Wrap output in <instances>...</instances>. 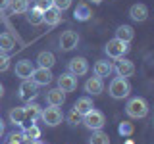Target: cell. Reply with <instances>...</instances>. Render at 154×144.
Listing matches in <instances>:
<instances>
[{
    "label": "cell",
    "instance_id": "10",
    "mask_svg": "<svg viewBox=\"0 0 154 144\" xmlns=\"http://www.w3.org/2000/svg\"><path fill=\"white\" fill-rule=\"evenodd\" d=\"M116 73H118V77H131L135 73V64L131 60H127V58H118V64H116Z\"/></svg>",
    "mask_w": 154,
    "mask_h": 144
},
{
    "label": "cell",
    "instance_id": "29",
    "mask_svg": "<svg viewBox=\"0 0 154 144\" xmlns=\"http://www.w3.org/2000/svg\"><path fill=\"white\" fill-rule=\"evenodd\" d=\"M133 131H135V127H133V123H129V121L119 123V127H118V133L122 134V136H129V134H133Z\"/></svg>",
    "mask_w": 154,
    "mask_h": 144
},
{
    "label": "cell",
    "instance_id": "28",
    "mask_svg": "<svg viewBox=\"0 0 154 144\" xmlns=\"http://www.w3.org/2000/svg\"><path fill=\"white\" fill-rule=\"evenodd\" d=\"M23 134H25L27 138H31V140H37V138H41V129L31 123V127H27L25 131H23Z\"/></svg>",
    "mask_w": 154,
    "mask_h": 144
},
{
    "label": "cell",
    "instance_id": "13",
    "mask_svg": "<svg viewBox=\"0 0 154 144\" xmlns=\"http://www.w3.org/2000/svg\"><path fill=\"white\" fill-rule=\"evenodd\" d=\"M129 17L133 19V21H139V23H143V21H146V17H148V8L144 6V4H133L131 8H129Z\"/></svg>",
    "mask_w": 154,
    "mask_h": 144
},
{
    "label": "cell",
    "instance_id": "37",
    "mask_svg": "<svg viewBox=\"0 0 154 144\" xmlns=\"http://www.w3.org/2000/svg\"><path fill=\"white\" fill-rule=\"evenodd\" d=\"M33 144H45V142H41V140L37 138V140H33Z\"/></svg>",
    "mask_w": 154,
    "mask_h": 144
},
{
    "label": "cell",
    "instance_id": "38",
    "mask_svg": "<svg viewBox=\"0 0 154 144\" xmlns=\"http://www.w3.org/2000/svg\"><path fill=\"white\" fill-rule=\"evenodd\" d=\"M91 2H93V4H100V2H102V0H91Z\"/></svg>",
    "mask_w": 154,
    "mask_h": 144
},
{
    "label": "cell",
    "instance_id": "8",
    "mask_svg": "<svg viewBox=\"0 0 154 144\" xmlns=\"http://www.w3.org/2000/svg\"><path fill=\"white\" fill-rule=\"evenodd\" d=\"M29 79L37 86H46V85L52 83V71L46 69V67H37V69H33V73H31Z\"/></svg>",
    "mask_w": 154,
    "mask_h": 144
},
{
    "label": "cell",
    "instance_id": "2",
    "mask_svg": "<svg viewBox=\"0 0 154 144\" xmlns=\"http://www.w3.org/2000/svg\"><path fill=\"white\" fill-rule=\"evenodd\" d=\"M125 113H127L131 119H143V117H146V115H148V104H146V100L141 98V96L131 98L127 102V106H125Z\"/></svg>",
    "mask_w": 154,
    "mask_h": 144
},
{
    "label": "cell",
    "instance_id": "17",
    "mask_svg": "<svg viewBox=\"0 0 154 144\" xmlns=\"http://www.w3.org/2000/svg\"><path fill=\"white\" fill-rule=\"evenodd\" d=\"M93 108H94V104H93V100H91L89 96H81V98H77V102L73 104V110L81 115V117H83L87 112H91Z\"/></svg>",
    "mask_w": 154,
    "mask_h": 144
},
{
    "label": "cell",
    "instance_id": "15",
    "mask_svg": "<svg viewBox=\"0 0 154 144\" xmlns=\"http://www.w3.org/2000/svg\"><path fill=\"white\" fill-rule=\"evenodd\" d=\"M33 62L31 60H19L16 64V75L19 77V79H29L33 73Z\"/></svg>",
    "mask_w": 154,
    "mask_h": 144
},
{
    "label": "cell",
    "instance_id": "24",
    "mask_svg": "<svg viewBox=\"0 0 154 144\" xmlns=\"http://www.w3.org/2000/svg\"><path fill=\"white\" fill-rule=\"evenodd\" d=\"M25 108L23 106H16V108L10 110V121H12L14 125H23V121H25Z\"/></svg>",
    "mask_w": 154,
    "mask_h": 144
},
{
    "label": "cell",
    "instance_id": "3",
    "mask_svg": "<svg viewBox=\"0 0 154 144\" xmlns=\"http://www.w3.org/2000/svg\"><path fill=\"white\" fill-rule=\"evenodd\" d=\"M81 121L85 123L87 129H91V131H100V129L106 125V117L104 113L100 112V110H91V112H87L83 117H81Z\"/></svg>",
    "mask_w": 154,
    "mask_h": 144
},
{
    "label": "cell",
    "instance_id": "22",
    "mask_svg": "<svg viewBox=\"0 0 154 144\" xmlns=\"http://www.w3.org/2000/svg\"><path fill=\"white\" fill-rule=\"evenodd\" d=\"M27 23L29 25H33V27H37V25H42V10H38L37 6L35 8H31V10H27Z\"/></svg>",
    "mask_w": 154,
    "mask_h": 144
},
{
    "label": "cell",
    "instance_id": "19",
    "mask_svg": "<svg viewBox=\"0 0 154 144\" xmlns=\"http://www.w3.org/2000/svg\"><path fill=\"white\" fill-rule=\"evenodd\" d=\"M114 71V65L108 60H98L94 64V75L96 77H110Z\"/></svg>",
    "mask_w": 154,
    "mask_h": 144
},
{
    "label": "cell",
    "instance_id": "31",
    "mask_svg": "<svg viewBox=\"0 0 154 144\" xmlns=\"http://www.w3.org/2000/svg\"><path fill=\"white\" fill-rule=\"evenodd\" d=\"M35 6L38 10H42V12H46L48 8L54 6V0H35Z\"/></svg>",
    "mask_w": 154,
    "mask_h": 144
},
{
    "label": "cell",
    "instance_id": "5",
    "mask_svg": "<svg viewBox=\"0 0 154 144\" xmlns=\"http://www.w3.org/2000/svg\"><path fill=\"white\" fill-rule=\"evenodd\" d=\"M104 50H106V54H108V58L118 60V58H123L129 52V42H123V40H119V38H112V40H108V44H106Z\"/></svg>",
    "mask_w": 154,
    "mask_h": 144
},
{
    "label": "cell",
    "instance_id": "4",
    "mask_svg": "<svg viewBox=\"0 0 154 144\" xmlns=\"http://www.w3.org/2000/svg\"><path fill=\"white\" fill-rule=\"evenodd\" d=\"M42 123L46 125V127H58V125L62 123V119H64V115H62L60 108H56V106H48V108L41 110V117Z\"/></svg>",
    "mask_w": 154,
    "mask_h": 144
},
{
    "label": "cell",
    "instance_id": "11",
    "mask_svg": "<svg viewBox=\"0 0 154 144\" xmlns=\"http://www.w3.org/2000/svg\"><path fill=\"white\" fill-rule=\"evenodd\" d=\"M19 100H31V98H35L37 96V85L33 83L31 79H23V83L19 85Z\"/></svg>",
    "mask_w": 154,
    "mask_h": 144
},
{
    "label": "cell",
    "instance_id": "12",
    "mask_svg": "<svg viewBox=\"0 0 154 144\" xmlns=\"http://www.w3.org/2000/svg\"><path fill=\"white\" fill-rule=\"evenodd\" d=\"M104 90V81H102V77H89L87 79V83H85V92L87 94H91V96H98L100 92Z\"/></svg>",
    "mask_w": 154,
    "mask_h": 144
},
{
    "label": "cell",
    "instance_id": "36",
    "mask_svg": "<svg viewBox=\"0 0 154 144\" xmlns=\"http://www.w3.org/2000/svg\"><path fill=\"white\" fill-rule=\"evenodd\" d=\"M2 94H4V86L0 85V98H2Z\"/></svg>",
    "mask_w": 154,
    "mask_h": 144
},
{
    "label": "cell",
    "instance_id": "27",
    "mask_svg": "<svg viewBox=\"0 0 154 144\" xmlns=\"http://www.w3.org/2000/svg\"><path fill=\"white\" fill-rule=\"evenodd\" d=\"M89 144H110V136L102 131H93V136H91Z\"/></svg>",
    "mask_w": 154,
    "mask_h": 144
},
{
    "label": "cell",
    "instance_id": "1",
    "mask_svg": "<svg viewBox=\"0 0 154 144\" xmlns=\"http://www.w3.org/2000/svg\"><path fill=\"white\" fill-rule=\"evenodd\" d=\"M108 92L114 100H123L131 92V85H129V81L125 79V77H114V79L110 81Z\"/></svg>",
    "mask_w": 154,
    "mask_h": 144
},
{
    "label": "cell",
    "instance_id": "6",
    "mask_svg": "<svg viewBox=\"0 0 154 144\" xmlns=\"http://www.w3.org/2000/svg\"><path fill=\"white\" fill-rule=\"evenodd\" d=\"M67 71L75 77H81V75H87L89 71V62L85 60L83 56H77V58H71L67 62Z\"/></svg>",
    "mask_w": 154,
    "mask_h": 144
},
{
    "label": "cell",
    "instance_id": "26",
    "mask_svg": "<svg viewBox=\"0 0 154 144\" xmlns=\"http://www.w3.org/2000/svg\"><path fill=\"white\" fill-rule=\"evenodd\" d=\"M25 108V117L31 119V123H35L38 117H41V106H37V104H27V106H23Z\"/></svg>",
    "mask_w": 154,
    "mask_h": 144
},
{
    "label": "cell",
    "instance_id": "14",
    "mask_svg": "<svg viewBox=\"0 0 154 144\" xmlns=\"http://www.w3.org/2000/svg\"><path fill=\"white\" fill-rule=\"evenodd\" d=\"M60 21H62V12H60V10H56L54 6L48 8L46 12L42 14V23H46L48 27H56Z\"/></svg>",
    "mask_w": 154,
    "mask_h": 144
},
{
    "label": "cell",
    "instance_id": "7",
    "mask_svg": "<svg viewBox=\"0 0 154 144\" xmlns=\"http://www.w3.org/2000/svg\"><path fill=\"white\" fill-rule=\"evenodd\" d=\"M58 42H60V48L64 52H69L79 44V35H77L75 31H71V29H67V31H64L60 35V40Z\"/></svg>",
    "mask_w": 154,
    "mask_h": 144
},
{
    "label": "cell",
    "instance_id": "34",
    "mask_svg": "<svg viewBox=\"0 0 154 144\" xmlns=\"http://www.w3.org/2000/svg\"><path fill=\"white\" fill-rule=\"evenodd\" d=\"M8 4H10V0H0V12H4L8 8Z\"/></svg>",
    "mask_w": 154,
    "mask_h": 144
},
{
    "label": "cell",
    "instance_id": "35",
    "mask_svg": "<svg viewBox=\"0 0 154 144\" xmlns=\"http://www.w3.org/2000/svg\"><path fill=\"white\" fill-rule=\"evenodd\" d=\"M4 129H6V123H4L2 119H0V136H2V134H4Z\"/></svg>",
    "mask_w": 154,
    "mask_h": 144
},
{
    "label": "cell",
    "instance_id": "21",
    "mask_svg": "<svg viewBox=\"0 0 154 144\" xmlns=\"http://www.w3.org/2000/svg\"><path fill=\"white\" fill-rule=\"evenodd\" d=\"M116 38H119V40H123V42H131L135 38L133 27L131 25H119L116 29Z\"/></svg>",
    "mask_w": 154,
    "mask_h": 144
},
{
    "label": "cell",
    "instance_id": "30",
    "mask_svg": "<svg viewBox=\"0 0 154 144\" xmlns=\"http://www.w3.org/2000/svg\"><path fill=\"white\" fill-rule=\"evenodd\" d=\"M8 67H10V56L6 52H0V73L8 71Z\"/></svg>",
    "mask_w": 154,
    "mask_h": 144
},
{
    "label": "cell",
    "instance_id": "16",
    "mask_svg": "<svg viewBox=\"0 0 154 144\" xmlns=\"http://www.w3.org/2000/svg\"><path fill=\"white\" fill-rule=\"evenodd\" d=\"M66 102V92H62L60 88H52V90H48L46 92V104L48 106H62Z\"/></svg>",
    "mask_w": 154,
    "mask_h": 144
},
{
    "label": "cell",
    "instance_id": "32",
    "mask_svg": "<svg viewBox=\"0 0 154 144\" xmlns=\"http://www.w3.org/2000/svg\"><path fill=\"white\" fill-rule=\"evenodd\" d=\"M69 6H71V0H54V8L60 10V12H66Z\"/></svg>",
    "mask_w": 154,
    "mask_h": 144
},
{
    "label": "cell",
    "instance_id": "20",
    "mask_svg": "<svg viewBox=\"0 0 154 144\" xmlns=\"http://www.w3.org/2000/svg\"><path fill=\"white\" fill-rule=\"evenodd\" d=\"M91 16H93V12H91L89 4H85V2H79L73 10V17L77 21H87V19H91Z\"/></svg>",
    "mask_w": 154,
    "mask_h": 144
},
{
    "label": "cell",
    "instance_id": "18",
    "mask_svg": "<svg viewBox=\"0 0 154 144\" xmlns=\"http://www.w3.org/2000/svg\"><path fill=\"white\" fill-rule=\"evenodd\" d=\"M37 64H38V67L52 69V65L56 64V56L52 54L50 50H42V52H38V56H37Z\"/></svg>",
    "mask_w": 154,
    "mask_h": 144
},
{
    "label": "cell",
    "instance_id": "23",
    "mask_svg": "<svg viewBox=\"0 0 154 144\" xmlns=\"http://www.w3.org/2000/svg\"><path fill=\"white\" fill-rule=\"evenodd\" d=\"M8 8H10V12H12L14 16L25 14L27 10H29V0H10Z\"/></svg>",
    "mask_w": 154,
    "mask_h": 144
},
{
    "label": "cell",
    "instance_id": "25",
    "mask_svg": "<svg viewBox=\"0 0 154 144\" xmlns=\"http://www.w3.org/2000/svg\"><path fill=\"white\" fill-rule=\"evenodd\" d=\"M14 48H16V42H14L12 35H8V33H0V52H12Z\"/></svg>",
    "mask_w": 154,
    "mask_h": 144
},
{
    "label": "cell",
    "instance_id": "33",
    "mask_svg": "<svg viewBox=\"0 0 154 144\" xmlns=\"http://www.w3.org/2000/svg\"><path fill=\"white\" fill-rule=\"evenodd\" d=\"M67 121H69L71 125H77V123H81V115L75 112L73 108L69 110V113H67Z\"/></svg>",
    "mask_w": 154,
    "mask_h": 144
},
{
    "label": "cell",
    "instance_id": "9",
    "mask_svg": "<svg viewBox=\"0 0 154 144\" xmlns=\"http://www.w3.org/2000/svg\"><path fill=\"white\" fill-rule=\"evenodd\" d=\"M58 88H60L62 92H73L77 88V77L71 75L69 71H67V73H62L58 77Z\"/></svg>",
    "mask_w": 154,
    "mask_h": 144
}]
</instances>
